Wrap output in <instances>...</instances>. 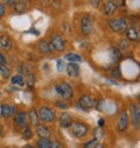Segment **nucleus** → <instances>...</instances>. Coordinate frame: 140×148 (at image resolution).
Listing matches in <instances>:
<instances>
[{
    "instance_id": "39448f33",
    "label": "nucleus",
    "mask_w": 140,
    "mask_h": 148,
    "mask_svg": "<svg viewBox=\"0 0 140 148\" xmlns=\"http://www.w3.org/2000/svg\"><path fill=\"white\" fill-rule=\"evenodd\" d=\"M96 104H97L96 99L92 96H90V95H82L80 97L78 101H77L78 107L82 111H85V112H86V111L92 110L93 107H96Z\"/></svg>"
},
{
    "instance_id": "412c9836",
    "label": "nucleus",
    "mask_w": 140,
    "mask_h": 148,
    "mask_svg": "<svg viewBox=\"0 0 140 148\" xmlns=\"http://www.w3.org/2000/svg\"><path fill=\"white\" fill-rule=\"evenodd\" d=\"M65 60H68L69 62H74V63H81L82 62V56L77 53H68L64 56Z\"/></svg>"
},
{
    "instance_id": "a211bd4d",
    "label": "nucleus",
    "mask_w": 140,
    "mask_h": 148,
    "mask_svg": "<svg viewBox=\"0 0 140 148\" xmlns=\"http://www.w3.org/2000/svg\"><path fill=\"white\" fill-rule=\"evenodd\" d=\"M125 34H126V39H127L128 41H131V42L138 41L139 33H138L137 28H134V27H128L127 30L125 32Z\"/></svg>"
},
{
    "instance_id": "6e6552de",
    "label": "nucleus",
    "mask_w": 140,
    "mask_h": 148,
    "mask_svg": "<svg viewBox=\"0 0 140 148\" xmlns=\"http://www.w3.org/2000/svg\"><path fill=\"white\" fill-rule=\"evenodd\" d=\"M93 30V22H92V19L91 16H88V15H84L82 19H81V32L84 36H89Z\"/></svg>"
},
{
    "instance_id": "c85d7f7f",
    "label": "nucleus",
    "mask_w": 140,
    "mask_h": 148,
    "mask_svg": "<svg viewBox=\"0 0 140 148\" xmlns=\"http://www.w3.org/2000/svg\"><path fill=\"white\" fill-rule=\"evenodd\" d=\"M29 72H32V71H30V69H29V66L27 64H21L19 66V75L26 76V75H28Z\"/></svg>"
},
{
    "instance_id": "ddd939ff",
    "label": "nucleus",
    "mask_w": 140,
    "mask_h": 148,
    "mask_svg": "<svg viewBox=\"0 0 140 148\" xmlns=\"http://www.w3.org/2000/svg\"><path fill=\"white\" fill-rule=\"evenodd\" d=\"M35 133H36L39 138H50L53 134L51 130L46 124H42V123H40L38 126H35Z\"/></svg>"
},
{
    "instance_id": "72a5a7b5",
    "label": "nucleus",
    "mask_w": 140,
    "mask_h": 148,
    "mask_svg": "<svg viewBox=\"0 0 140 148\" xmlns=\"http://www.w3.org/2000/svg\"><path fill=\"white\" fill-rule=\"evenodd\" d=\"M130 48V45H128V40L127 39H125V40H123L121 42H120V50H127Z\"/></svg>"
},
{
    "instance_id": "4be33fe9",
    "label": "nucleus",
    "mask_w": 140,
    "mask_h": 148,
    "mask_svg": "<svg viewBox=\"0 0 140 148\" xmlns=\"http://www.w3.org/2000/svg\"><path fill=\"white\" fill-rule=\"evenodd\" d=\"M110 53H111V56H112V60L115 62H118L123 58V55H121V50L117 47H111L110 48Z\"/></svg>"
},
{
    "instance_id": "79ce46f5",
    "label": "nucleus",
    "mask_w": 140,
    "mask_h": 148,
    "mask_svg": "<svg viewBox=\"0 0 140 148\" xmlns=\"http://www.w3.org/2000/svg\"><path fill=\"white\" fill-rule=\"evenodd\" d=\"M104 124H105L104 119H103V118H99V120H98V127H103Z\"/></svg>"
},
{
    "instance_id": "2eb2a0df",
    "label": "nucleus",
    "mask_w": 140,
    "mask_h": 148,
    "mask_svg": "<svg viewBox=\"0 0 140 148\" xmlns=\"http://www.w3.org/2000/svg\"><path fill=\"white\" fill-rule=\"evenodd\" d=\"M27 117H28V124L33 127L35 126H38L41 121H40V118H39V113H38V111L35 110L34 107H32L28 112H27Z\"/></svg>"
},
{
    "instance_id": "bb28decb",
    "label": "nucleus",
    "mask_w": 140,
    "mask_h": 148,
    "mask_svg": "<svg viewBox=\"0 0 140 148\" xmlns=\"http://www.w3.org/2000/svg\"><path fill=\"white\" fill-rule=\"evenodd\" d=\"M11 83L13 85H16V86H23L25 85V79H23L22 75H15V76L11 77Z\"/></svg>"
},
{
    "instance_id": "a18cd8bd",
    "label": "nucleus",
    "mask_w": 140,
    "mask_h": 148,
    "mask_svg": "<svg viewBox=\"0 0 140 148\" xmlns=\"http://www.w3.org/2000/svg\"><path fill=\"white\" fill-rule=\"evenodd\" d=\"M138 103H139V106H140V95H139V97H138Z\"/></svg>"
},
{
    "instance_id": "09e8293b",
    "label": "nucleus",
    "mask_w": 140,
    "mask_h": 148,
    "mask_svg": "<svg viewBox=\"0 0 140 148\" xmlns=\"http://www.w3.org/2000/svg\"><path fill=\"white\" fill-rule=\"evenodd\" d=\"M111 1H115V3H116V0H111Z\"/></svg>"
},
{
    "instance_id": "ea45409f",
    "label": "nucleus",
    "mask_w": 140,
    "mask_h": 148,
    "mask_svg": "<svg viewBox=\"0 0 140 148\" xmlns=\"http://www.w3.org/2000/svg\"><path fill=\"white\" fill-rule=\"evenodd\" d=\"M63 69H64L63 61H62V60H57V70H58V71H62Z\"/></svg>"
},
{
    "instance_id": "49530a36",
    "label": "nucleus",
    "mask_w": 140,
    "mask_h": 148,
    "mask_svg": "<svg viewBox=\"0 0 140 148\" xmlns=\"http://www.w3.org/2000/svg\"><path fill=\"white\" fill-rule=\"evenodd\" d=\"M138 42H139V46H140V34H139V38H138Z\"/></svg>"
},
{
    "instance_id": "37998d69",
    "label": "nucleus",
    "mask_w": 140,
    "mask_h": 148,
    "mask_svg": "<svg viewBox=\"0 0 140 148\" xmlns=\"http://www.w3.org/2000/svg\"><path fill=\"white\" fill-rule=\"evenodd\" d=\"M23 148H38V147H36V146H34V145H29V143H28V145H26Z\"/></svg>"
},
{
    "instance_id": "c756f323",
    "label": "nucleus",
    "mask_w": 140,
    "mask_h": 148,
    "mask_svg": "<svg viewBox=\"0 0 140 148\" xmlns=\"http://www.w3.org/2000/svg\"><path fill=\"white\" fill-rule=\"evenodd\" d=\"M54 105L57 107V108H61V110H67L68 107H69V105L65 103V100H56L55 103H54Z\"/></svg>"
},
{
    "instance_id": "4c0bfd02",
    "label": "nucleus",
    "mask_w": 140,
    "mask_h": 148,
    "mask_svg": "<svg viewBox=\"0 0 140 148\" xmlns=\"http://www.w3.org/2000/svg\"><path fill=\"white\" fill-rule=\"evenodd\" d=\"M89 1H90V4L92 5L93 8H98L102 4V0H89Z\"/></svg>"
},
{
    "instance_id": "b1692460",
    "label": "nucleus",
    "mask_w": 140,
    "mask_h": 148,
    "mask_svg": "<svg viewBox=\"0 0 140 148\" xmlns=\"http://www.w3.org/2000/svg\"><path fill=\"white\" fill-rule=\"evenodd\" d=\"M22 138L25 140H30L33 138V130L29 124H27L25 127H22Z\"/></svg>"
},
{
    "instance_id": "20e7f679",
    "label": "nucleus",
    "mask_w": 140,
    "mask_h": 148,
    "mask_svg": "<svg viewBox=\"0 0 140 148\" xmlns=\"http://www.w3.org/2000/svg\"><path fill=\"white\" fill-rule=\"evenodd\" d=\"M50 46L53 51L55 53H63L67 48V41L64 39V36L61 34H54L50 38Z\"/></svg>"
},
{
    "instance_id": "2f4dec72",
    "label": "nucleus",
    "mask_w": 140,
    "mask_h": 148,
    "mask_svg": "<svg viewBox=\"0 0 140 148\" xmlns=\"http://www.w3.org/2000/svg\"><path fill=\"white\" fill-rule=\"evenodd\" d=\"M97 142H98V140H96L95 138H92V139H90V140H88V141H85L83 143V148H93V146Z\"/></svg>"
},
{
    "instance_id": "dca6fc26",
    "label": "nucleus",
    "mask_w": 140,
    "mask_h": 148,
    "mask_svg": "<svg viewBox=\"0 0 140 148\" xmlns=\"http://www.w3.org/2000/svg\"><path fill=\"white\" fill-rule=\"evenodd\" d=\"M0 47L4 50H11L13 48V41L7 34L0 35Z\"/></svg>"
},
{
    "instance_id": "aec40b11",
    "label": "nucleus",
    "mask_w": 140,
    "mask_h": 148,
    "mask_svg": "<svg viewBox=\"0 0 140 148\" xmlns=\"http://www.w3.org/2000/svg\"><path fill=\"white\" fill-rule=\"evenodd\" d=\"M108 26H109L110 30H112L113 33H120V25H119L118 19H109Z\"/></svg>"
},
{
    "instance_id": "0eeeda50",
    "label": "nucleus",
    "mask_w": 140,
    "mask_h": 148,
    "mask_svg": "<svg viewBox=\"0 0 140 148\" xmlns=\"http://www.w3.org/2000/svg\"><path fill=\"white\" fill-rule=\"evenodd\" d=\"M128 125H130V117H128L127 111L126 110H121L120 114H119V118H118V121H117V131L119 133H124V132L127 131Z\"/></svg>"
},
{
    "instance_id": "1a4fd4ad",
    "label": "nucleus",
    "mask_w": 140,
    "mask_h": 148,
    "mask_svg": "<svg viewBox=\"0 0 140 148\" xmlns=\"http://www.w3.org/2000/svg\"><path fill=\"white\" fill-rule=\"evenodd\" d=\"M15 113H16V106L15 105L1 104V106H0V114H1V117L5 119L13 117Z\"/></svg>"
},
{
    "instance_id": "8fccbe9b",
    "label": "nucleus",
    "mask_w": 140,
    "mask_h": 148,
    "mask_svg": "<svg viewBox=\"0 0 140 148\" xmlns=\"http://www.w3.org/2000/svg\"><path fill=\"white\" fill-rule=\"evenodd\" d=\"M27 1H29V0H27Z\"/></svg>"
},
{
    "instance_id": "f3484780",
    "label": "nucleus",
    "mask_w": 140,
    "mask_h": 148,
    "mask_svg": "<svg viewBox=\"0 0 140 148\" xmlns=\"http://www.w3.org/2000/svg\"><path fill=\"white\" fill-rule=\"evenodd\" d=\"M38 50L41 53V54H43V55H49L51 51H53V49H51V46H50V43L47 41V40H41L39 43H38Z\"/></svg>"
},
{
    "instance_id": "5701e85b",
    "label": "nucleus",
    "mask_w": 140,
    "mask_h": 148,
    "mask_svg": "<svg viewBox=\"0 0 140 148\" xmlns=\"http://www.w3.org/2000/svg\"><path fill=\"white\" fill-rule=\"evenodd\" d=\"M12 8H13V13H16V14H22L27 10V7H26V5H25L23 1H18Z\"/></svg>"
},
{
    "instance_id": "c03bdc74",
    "label": "nucleus",
    "mask_w": 140,
    "mask_h": 148,
    "mask_svg": "<svg viewBox=\"0 0 140 148\" xmlns=\"http://www.w3.org/2000/svg\"><path fill=\"white\" fill-rule=\"evenodd\" d=\"M3 133H4V127L0 126V135H3Z\"/></svg>"
},
{
    "instance_id": "cd10ccee",
    "label": "nucleus",
    "mask_w": 140,
    "mask_h": 148,
    "mask_svg": "<svg viewBox=\"0 0 140 148\" xmlns=\"http://www.w3.org/2000/svg\"><path fill=\"white\" fill-rule=\"evenodd\" d=\"M118 20H119V25H120V33H124V34H125V32H126L127 28H128V21H127V19L124 18V16L119 18Z\"/></svg>"
},
{
    "instance_id": "9d476101",
    "label": "nucleus",
    "mask_w": 140,
    "mask_h": 148,
    "mask_svg": "<svg viewBox=\"0 0 140 148\" xmlns=\"http://www.w3.org/2000/svg\"><path fill=\"white\" fill-rule=\"evenodd\" d=\"M117 10H118L117 3L111 1V0H108V1L104 3V5H103V14L106 16V18L112 16L117 12Z\"/></svg>"
},
{
    "instance_id": "de8ad7c7",
    "label": "nucleus",
    "mask_w": 140,
    "mask_h": 148,
    "mask_svg": "<svg viewBox=\"0 0 140 148\" xmlns=\"http://www.w3.org/2000/svg\"><path fill=\"white\" fill-rule=\"evenodd\" d=\"M18 1H23L25 3V1H27V0H18Z\"/></svg>"
},
{
    "instance_id": "58836bf2",
    "label": "nucleus",
    "mask_w": 140,
    "mask_h": 148,
    "mask_svg": "<svg viewBox=\"0 0 140 148\" xmlns=\"http://www.w3.org/2000/svg\"><path fill=\"white\" fill-rule=\"evenodd\" d=\"M0 64H4V65H7V58L6 56L3 54V51H0Z\"/></svg>"
},
{
    "instance_id": "9b49d317",
    "label": "nucleus",
    "mask_w": 140,
    "mask_h": 148,
    "mask_svg": "<svg viewBox=\"0 0 140 148\" xmlns=\"http://www.w3.org/2000/svg\"><path fill=\"white\" fill-rule=\"evenodd\" d=\"M13 117H14V124L20 128L25 127L28 124V117L26 111H18Z\"/></svg>"
},
{
    "instance_id": "f03ea898",
    "label": "nucleus",
    "mask_w": 140,
    "mask_h": 148,
    "mask_svg": "<svg viewBox=\"0 0 140 148\" xmlns=\"http://www.w3.org/2000/svg\"><path fill=\"white\" fill-rule=\"evenodd\" d=\"M69 128H70V132H71V134L76 139H78V140L84 139L89 134V131H90L89 125L85 124V123H83V121H81V120L73 121L71 126H70Z\"/></svg>"
},
{
    "instance_id": "6ab92c4d",
    "label": "nucleus",
    "mask_w": 140,
    "mask_h": 148,
    "mask_svg": "<svg viewBox=\"0 0 140 148\" xmlns=\"http://www.w3.org/2000/svg\"><path fill=\"white\" fill-rule=\"evenodd\" d=\"M51 139L50 138H39V140H36L35 146L38 148H50L51 147Z\"/></svg>"
},
{
    "instance_id": "a19ab883",
    "label": "nucleus",
    "mask_w": 140,
    "mask_h": 148,
    "mask_svg": "<svg viewBox=\"0 0 140 148\" xmlns=\"http://www.w3.org/2000/svg\"><path fill=\"white\" fill-rule=\"evenodd\" d=\"M93 148H105V145H103V143H100L99 141L93 146Z\"/></svg>"
},
{
    "instance_id": "393cba45",
    "label": "nucleus",
    "mask_w": 140,
    "mask_h": 148,
    "mask_svg": "<svg viewBox=\"0 0 140 148\" xmlns=\"http://www.w3.org/2000/svg\"><path fill=\"white\" fill-rule=\"evenodd\" d=\"M0 76H1L4 79H8L11 78V70L7 65L0 64Z\"/></svg>"
},
{
    "instance_id": "473e14b6",
    "label": "nucleus",
    "mask_w": 140,
    "mask_h": 148,
    "mask_svg": "<svg viewBox=\"0 0 140 148\" xmlns=\"http://www.w3.org/2000/svg\"><path fill=\"white\" fill-rule=\"evenodd\" d=\"M7 13V6L3 3V1H0V19H3Z\"/></svg>"
},
{
    "instance_id": "f257e3e1",
    "label": "nucleus",
    "mask_w": 140,
    "mask_h": 148,
    "mask_svg": "<svg viewBox=\"0 0 140 148\" xmlns=\"http://www.w3.org/2000/svg\"><path fill=\"white\" fill-rule=\"evenodd\" d=\"M38 113H39L40 121L42 124H46V125L47 124H54L57 119L55 110L51 108L50 106H47V105L40 106V108L38 110Z\"/></svg>"
},
{
    "instance_id": "c9c22d12",
    "label": "nucleus",
    "mask_w": 140,
    "mask_h": 148,
    "mask_svg": "<svg viewBox=\"0 0 140 148\" xmlns=\"http://www.w3.org/2000/svg\"><path fill=\"white\" fill-rule=\"evenodd\" d=\"M98 135V138H97V140L99 141V140H102L103 139V136H104V133L102 132V130H100V127L99 128H96V131H95V138Z\"/></svg>"
},
{
    "instance_id": "7ed1b4c3",
    "label": "nucleus",
    "mask_w": 140,
    "mask_h": 148,
    "mask_svg": "<svg viewBox=\"0 0 140 148\" xmlns=\"http://www.w3.org/2000/svg\"><path fill=\"white\" fill-rule=\"evenodd\" d=\"M55 91L61 97V99H63L65 101L71 100L74 98V95H75L73 86L70 85L69 83H67V82H62V83L56 84L55 85Z\"/></svg>"
},
{
    "instance_id": "a878e982",
    "label": "nucleus",
    "mask_w": 140,
    "mask_h": 148,
    "mask_svg": "<svg viewBox=\"0 0 140 148\" xmlns=\"http://www.w3.org/2000/svg\"><path fill=\"white\" fill-rule=\"evenodd\" d=\"M35 82H36V78H35V73L29 72L28 75H26V81H25V84H27V86H28V88H34Z\"/></svg>"
},
{
    "instance_id": "7c9ffc66",
    "label": "nucleus",
    "mask_w": 140,
    "mask_h": 148,
    "mask_svg": "<svg viewBox=\"0 0 140 148\" xmlns=\"http://www.w3.org/2000/svg\"><path fill=\"white\" fill-rule=\"evenodd\" d=\"M111 76L112 77H115V78H120L121 77V73H120V68L118 66V65H116L112 70H111Z\"/></svg>"
},
{
    "instance_id": "f8f14e48",
    "label": "nucleus",
    "mask_w": 140,
    "mask_h": 148,
    "mask_svg": "<svg viewBox=\"0 0 140 148\" xmlns=\"http://www.w3.org/2000/svg\"><path fill=\"white\" fill-rule=\"evenodd\" d=\"M65 71L68 73L69 77L71 78H76L80 76L81 73V69H80V65L77 63H74V62H69L67 65H65Z\"/></svg>"
},
{
    "instance_id": "e433bc0d",
    "label": "nucleus",
    "mask_w": 140,
    "mask_h": 148,
    "mask_svg": "<svg viewBox=\"0 0 140 148\" xmlns=\"http://www.w3.org/2000/svg\"><path fill=\"white\" fill-rule=\"evenodd\" d=\"M3 3L6 5V6H10V7H13L16 3H18V0H3Z\"/></svg>"
},
{
    "instance_id": "3c124183",
    "label": "nucleus",
    "mask_w": 140,
    "mask_h": 148,
    "mask_svg": "<svg viewBox=\"0 0 140 148\" xmlns=\"http://www.w3.org/2000/svg\"><path fill=\"white\" fill-rule=\"evenodd\" d=\"M139 108H140V106H139Z\"/></svg>"
},
{
    "instance_id": "f704fd0d",
    "label": "nucleus",
    "mask_w": 140,
    "mask_h": 148,
    "mask_svg": "<svg viewBox=\"0 0 140 148\" xmlns=\"http://www.w3.org/2000/svg\"><path fill=\"white\" fill-rule=\"evenodd\" d=\"M50 148H64V145L57 140H53L51 141V147Z\"/></svg>"
},
{
    "instance_id": "423d86ee",
    "label": "nucleus",
    "mask_w": 140,
    "mask_h": 148,
    "mask_svg": "<svg viewBox=\"0 0 140 148\" xmlns=\"http://www.w3.org/2000/svg\"><path fill=\"white\" fill-rule=\"evenodd\" d=\"M128 112H130V123L134 127H140V108L139 105L135 103H131L128 107Z\"/></svg>"
},
{
    "instance_id": "4468645a",
    "label": "nucleus",
    "mask_w": 140,
    "mask_h": 148,
    "mask_svg": "<svg viewBox=\"0 0 140 148\" xmlns=\"http://www.w3.org/2000/svg\"><path fill=\"white\" fill-rule=\"evenodd\" d=\"M73 121H74V119H73L71 114L68 112H62L61 116L58 117V124L62 128H69L71 126Z\"/></svg>"
}]
</instances>
